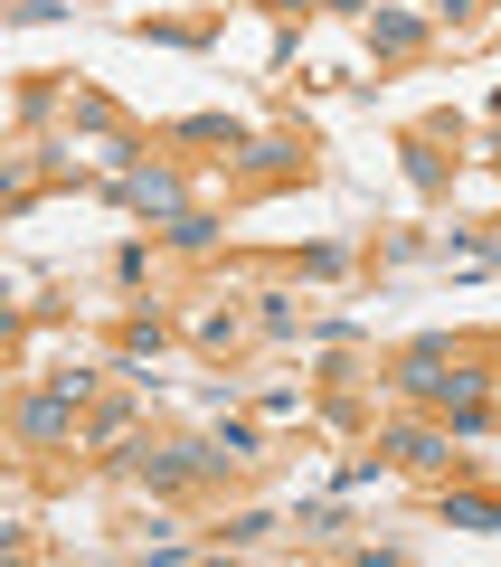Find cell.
Instances as JSON below:
<instances>
[{"instance_id": "6da1fadb", "label": "cell", "mask_w": 501, "mask_h": 567, "mask_svg": "<svg viewBox=\"0 0 501 567\" xmlns=\"http://www.w3.org/2000/svg\"><path fill=\"white\" fill-rule=\"evenodd\" d=\"M123 199H133V208H161V218H181V181H171V171H123Z\"/></svg>"}, {"instance_id": "7a4b0ae2", "label": "cell", "mask_w": 501, "mask_h": 567, "mask_svg": "<svg viewBox=\"0 0 501 567\" xmlns=\"http://www.w3.org/2000/svg\"><path fill=\"white\" fill-rule=\"evenodd\" d=\"M388 454H398V464H417V473L454 464V445H444V435H426V425H398V435H388Z\"/></svg>"}, {"instance_id": "3957f363", "label": "cell", "mask_w": 501, "mask_h": 567, "mask_svg": "<svg viewBox=\"0 0 501 567\" xmlns=\"http://www.w3.org/2000/svg\"><path fill=\"white\" fill-rule=\"evenodd\" d=\"M67 398H76V388H58V398L29 406V435H39V445H58V435H67Z\"/></svg>"}, {"instance_id": "277c9868", "label": "cell", "mask_w": 501, "mask_h": 567, "mask_svg": "<svg viewBox=\"0 0 501 567\" xmlns=\"http://www.w3.org/2000/svg\"><path fill=\"white\" fill-rule=\"evenodd\" d=\"M444 520L454 529H501V502H444Z\"/></svg>"}, {"instance_id": "5b68a950", "label": "cell", "mask_w": 501, "mask_h": 567, "mask_svg": "<svg viewBox=\"0 0 501 567\" xmlns=\"http://www.w3.org/2000/svg\"><path fill=\"white\" fill-rule=\"evenodd\" d=\"M171 237H181V246H218V218H200V208H181V218H171Z\"/></svg>"}, {"instance_id": "8992f818", "label": "cell", "mask_w": 501, "mask_h": 567, "mask_svg": "<svg viewBox=\"0 0 501 567\" xmlns=\"http://www.w3.org/2000/svg\"><path fill=\"white\" fill-rule=\"evenodd\" d=\"M379 48H417V20L407 10H379Z\"/></svg>"}, {"instance_id": "52a82bcc", "label": "cell", "mask_w": 501, "mask_h": 567, "mask_svg": "<svg viewBox=\"0 0 501 567\" xmlns=\"http://www.w3.org/2000/svg\"><path fill=\"white\" fill-rule=\"evenodd\" d=\"M275 10H313V0H275Z\"/></svg>"}]
</instances>
